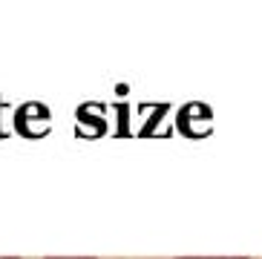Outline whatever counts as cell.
Segmentation results:
<instances>
[{
  "label": "cell",
  "mask_w": 262,
  "mask_h": 259,
  "mask_svg": "<svg viewBox=\"0 0 262 259\" xmlns=\"http://www.w3.org/2000/svg\"><path fill=\"white\" fill-rule=\"evenodd\" d=\"M179 259H248V256H179Z\"/></svg>",
  "instance_id": "1"
},
{
  "label": "cell",
  "mask_w": 262,
  "mask_h": 259,
  "mask_svg": "<svg viewBox=\"0 0 262 259\" xmlns=\"http://www.w3.org/2000/svg\"><path fill=\"white\" fill-rule=\"evenodd\" d=\"M0 259H20V256H0Z\"/></svg>",
  "instance_id": "3"
},
{
  "label": "cell",
  "mask_w": 262,
  "mask_h": 259,
  "mask_svg": "<svg viewBox=\"0 0 262 259\" xmlns=\"http://www.w3.org/2000/svg\"><path fill=\"white\" fill-rule=\"evenodd\" d=\"M47 259H95V256H47Z\"/></svg>",
  "instance_id": "2"
}]
</instances>
